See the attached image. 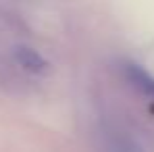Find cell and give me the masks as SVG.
Masks as SVG:
<instances>
[{"label":"cell","instance_id":"1","mask_svg":"<svg viewBox=\"0 0 154 152\" xmlns=\"http://www.w3.org/2000/svg\"><path fill=\"white\" fill-rule=\"evenodd\" d=\"M123 77L133 90H137L142 96L154 100V77L146 73L140 65L135 63H125L123 65Z\"/></svg>","mask_w":154,"mask_h":152},{"label":"cell","instance_id":"2","mask_svg":"<svg viewBox=\"0 0 154 152\" xmlns=\"http://www.w3.org/2000/svg\"><path fill=\"white\" fill-rule=\"evenodd\" d=\"M15 60L19 63V67H23L29 73H46L48 71L46 58L29 46H17L15 48Z\"/></svg>","mask_w":154,"mask_h":152},{"label":"cell","instance_id":"3","mask_svg":"<svg viewBox=\"0 0 154 152\" xmlns=\"http://www.w3.org/2000/svg\"><path fill=\"white\" fill-rule=\"evenodd\" d=\"M104 148H106V152H144L137 142H133L131 138L123 135V133H117V131L106 133Z\"/></svg>","mask_w":154,"mask_h":152}]
</instances>
